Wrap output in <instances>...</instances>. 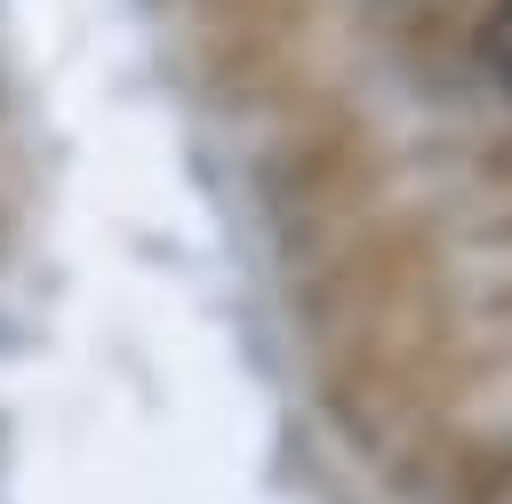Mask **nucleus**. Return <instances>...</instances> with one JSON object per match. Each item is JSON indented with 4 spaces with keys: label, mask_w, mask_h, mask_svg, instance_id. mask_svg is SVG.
<instances>
[{
    "label": "nucleus",
    "mask_w": 512,
    "mask_h": 504,
    "mask_svg": "<svg viewBox=\"0 0 512 504\" xmlns=\"http://www.w3.org/2000/svg\"><path fill=\"white\" fill-rule=\"evenodd\" d=\"M480 64H488V72H496V88L512 96V0L480 24Z\"/></svg>",
    "instance_id": "obj_1"
}]
</instances>
